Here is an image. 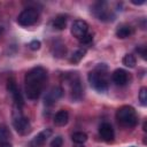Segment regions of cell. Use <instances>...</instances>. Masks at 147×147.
Masks as SVG:
<instances>
[{
	"mask_svg": "<svg viewBox=\"0 0 147 147\" xmlns=\"http://www.w3.org/2000/svg\"><path fill=\"white\" fill-rule=\"evenodd\" d=\"M72 147H84V144H75Z\"/></svg>",
	"mask_w": 147,
	"mask_h": 147,
	"instance_id": "f1b7e54d",
	"label": "cell"
},
{
	"mask_svg": "<svg viewBox=\"0 0 147 147\" xmlns=\"http://www.w3.org/2000/svg\"><path fill=\"white\" fill-rule=\"evenodd\" d=\"M47 82V71L42 67H34L25 74V93L30 100H37Z\"/></svg>",
	"mask_w": 147,
	"mask_h": 147,
	"instance_id": "6da1fadb",
	"label": "cell"
},
{
	"mask_svg": "<svg viewBox=\"0 0 147 147\" xmlns=\"http://www.w3.org/2000/svg\"><path fill=\"white\" fill-rule=\"evenodd\" d=\"M22 108L17 107L14 105V110H13V125L15 127V130L24 136V134H28L30 131H31V124H30V121L28 117H25L21 110Z\"/></svg>",
	"mask_w": 147,
	"mask_h": 147,
	"instance_id": "277c9868",
	"label": "cell"
},
{
	"mask_svg": "<svg viewBox=\"0 0 147 147\" xmlns=\"http://www.w3.org/2000/svg\"><path fill=\"white\" fill-rule=\"evenodd\" d=\"M40 46H41V44H40L39 40H32V41L29 44V48L32 49V51H38V49L40 48Z\"/></svg>",
	"mask_w": 147,
	"mask_h": 147,
	"instance_id": "d4e9b609",
	"label": "cell"
},
{
	"mask_svg": "<svg viewBox=\"0 0 147 147\" xmlns=\"http://www.w3.org/2000/svg\"><path fill=\"white\" fill-rule=\"evenodd\" d=\"M10 138V132L6 126H0V142L2 141H8V139Z\"/></svg>",
	"mask_w": 147,
	"mask_h": 147,
	"instance_id": "44dd1931",
	"label": "cell"
},
{
	"mask_svg": "<svg viewBox=\"0 0 147 147\" xmlns=\"http://www.w3.org/2000/svg\"><path fill=\"white\" fill-rule=\"evenodd\" d=\"M65 79L70 83V94H71V99L74 101H79L82 100L83 95H84V87L80 83L79 76L77 75V72H69L65 74Z\"/></svg>",
	"mask_w": 147,
	"mask_h": 147,
	"instance_id": "5b68a950",
	"label": "cell"
},
{
	"mask_svg": "<svg viewBox=\"0 0 147 147\" xmlns=\"http://www.w3.org/2000/svg\"><path fill=\"white\" fill-rule=\"evenodd\" d=\"M139 101L142 106L147 105V88L146 87H141L140 92H139Z\"/></svg>",
	"mask_w": 147,
	"mask_h": 147,
	"instance_id": "7402d4cb",
	"label": "cell"
},
{
	"mask_svg": "<svg viewBox=\"0 0 147 147\" xmlns=\"http://www.w3.org/2000/svg\"><path fill=\"white\" fill-rule=\"evenodd\" d=\"M113 82L118 86H124L129 82V74L124 69H116L111 75Z\"/></svg>",
	"mask_w": 147,
	"mask_h": 147,
	"instance_id": "4fadbf2b",
	"label": "cell"
},
{
	"mask_svg": "<svg viewBox=\"0 0 147 147\" xmlns=\"http://www.w3.org/2000/svg\"><path fill=\"white\" fill-rule=\"evenodd\" d=\"M116 119L123 127H134L138 124V115L133 107L122 106L116 111Z\"/></svg>",
	"mask_w": 147,
	"mask_h": 147,
	"instance_id": "3957f363",
	"label": "cell"
},
{
	"mask_svg": "<svg viewBox=\"0 0 147 147\" xmlns=\"http://www.w3.org/2000/svg\"><path fill=\"white\" fill-rule=\"evenodd\" d=\"M63 146V139L61 136L55 137L52 141H51V147H62Z\"/></svg>",
	"mask_w": 147,
	"mask_h": 147,
	"instance_id": "cb8c5ba5",
	"label": "cell"
},
{
	"mask_svg": "<svg viewBox=\"0 0 147 147\" xmlns=\"http://www.w3.org/2000/svg\"><path fill=\"white\" fill-rule=\"evenodd\" d=\"M107 69L108 68H107V65L105 63H100L87 76L88 83L91 84V86L95 91H98L100 93L107 92L108 91V87H109L108 76H107Z\"/></svg>",
	"mask_w": 147,
	"mask_h": 147,
	"instance_id": "7a4b0ae2",
	"label": "cell"
},
{
	"mask_svg": "<svg viewBox=\"0 0 147 147\" xmlns=\"http://www.w3.org/2000/svg\"><path fill=\"white\" fill-rule=\"evenodd\" d=\"M52 52H53L54 56H56V57H62V56H64L65 53H67V47H65V45H64L61 40H56V41L53 44V46H52Z\"/></svg>",
	"mask_w": 147,
	"mask_h": 147,
	"instance_id": "9a60e30c",
	"label": "cell"
},
{
	"mask_svg": "<svg viewBox=\"0 0 147 147\" xmlns=\"http://www.w3.org/2000/svg\"><path fill=\"white\" fill-rule=\"evenodd\" d=\"M87 32H88V24L85 21H83V20L74 21V23L71 25V33L74 37H76L77 39H80L84 36H86Z\"/></svg>",
	"mask_w": 147,
	"mask_h": 147,
	"instance_id": "9c48e42d",
	"label": "cell"
},
{
	"mask_svg": "<svg viewBox=\"0 0 147 147\" xmlns=\"http://www.w3.org/2000/svg\"><path fill=\"white\" fill-rule=\"evenodd\" d=\"M132 3H133V5H142V3H145V0H140V1H134V0H132Z\"/></svg>",
	"mask_w": 147,
	"mask_h": 147,
	"instance_id": "83f0119b",
	"label": "cell"
},
{
	"mask_svg": "<svg viewBox=\"0 0 147 147\" xmlns=\"http://www.w3.org/2000/svg\"><path fill=\"white\" fill-rule=\"evenodd\" d=\"M7 90L8 92L11 94L13 96V100H14V105L22 108L23 105H24V101H23V98H22V94L16 85V82L14 78H9L8 82H7Z\"/></svg>",
	"mask_w": 147,
	"mask_h": 147,
	"instance_id": "ba28073f",
	"label": "cell"
},
{
	"mask_svg": "<svg viewBox=\"0 0 147 147\" xmlns=\"http://www.w3.org/2000/svg\"><path fill=\"white\" fill-rule=\"evenodd\" d=\"M39 17V13L34 8H26L24 9L17 17V23L22 26H30L33 25Z\"/></svg>",
	"mask_w": 147,
	"mask_h": 147,
	"instance_id": "8992f818",
	"label": "cell"
},
{
	"mask_svg": "<svg viewBox=\"0 0 147 147\" xmlns=\"http://www.w3.org/2000/svg\"><path fill=\"white\" fill-rule=\"evenodd\" d=\"M79 41L82 42V45H85V46H88V45H91L92 42H93V36L92 34H86V36H84L83 38H80L79 39Z\"/></svg>",
	"mask_w": 147,
	"mask_h": 147,
	"instance_id": "603a6c76",
	"label": "cell"
},
{
	"mask_svg": "<svg viewBox=\"0 0 147 147\" xmlns=\"http://www.w3.org/2000/svg\"><path fill=\"white\" fill-rule=\"evenodd\" d=\"M99 134H100L101 139L103 141H106V142H111L114 140V138H115L114 129L107 122H105V123H102L100 125V127H99Z\"/></svg>",
	"mask_w": 147,
	"mask_h": 147,
	"instance_id": "8fae6325",
	"label": "cell"
},
{
	"mask_svg": "<svg viewBox=\"0 0 147 147\" xmlns=\"http://www.w3.org/2000/svg\"><path fill=\"white\" fill-rule=\"evenodd\" d=\"M122 62H123V64L125 67L133 68L136 65V63H137V60H136L134 55H132V54H125L124 57H123V60H122Z\"/></svg>",
	"mask_w": 147,
	"mask_h": 147,
	"instance_id": "ffe728a7",
	"label": "cell"
},
{
	"mask_svg": "<svg viewBox=\"0 0 147 147\" xmlns=\"http://www.w3.org/2000/svg\"><path fill=\"white\" fill-rule=\"evenodd\" d=\"M0 147H13V145L9 141H2L0 142Z\"/></svg>",
	"mask_w": 147,
	"mask_h": 147,
	"instance_id": "4316f807",
	"label": "cell"
},
{
	"mask_svg": "<svg viewBox=\"0 0 147 147\" xmlns=\"http://www.w3.org/2000/svg\"><path fill=\"white\" fill-rule=\"evenodd\" d=\"M85 54H86V48L85 47H80V48H78L75 53H72V55L70 56V62L71 63H78L84 56H85Z\"/></svg>",
	"mask_w": 147,
	"mask_h": 147,
	"instance_id": "ac0fdd59",
	"label": "cell"
},
{
	"mask_svg": "<svg viewBox=\"0 0 147 147\" xmlns=\"http://www.w3.org/2000/svg\"><path fill=\"white\" fill-rule=\"evenodd\" d=\"M67 21H68L67 16L63 15V14H60V15H57L53 20V23H52L53 24V28L56 29V30H63L67 26Z\"/></svg>",
	"mask_w": 147,
	"mask_h": 147,
	"instance_id": "e0dca14e",
	"label": "cell"
},
{
	"mask_svg": "<svg viewBox=\"0 0 147 147\" xmlns=\"http://www.w3.org/2000/svg\"><path fill=\"white\" fill-rule=\"evenodd\" d=\"M71 139H72V141L75 144H84L87 140V134L85 132L77 131V132H74L71 134Z\"/></svg>",
	"mask_w": 147,
	"mask_h": 147,
	"instance_id": "d6986e66",
	"label": "cell"
},
{
	"mask_svg": "<svg viewBox=\"0 0 147 147\" xmlns=\"http://www.w3.org/2000/svg\"><path fill=\"white\" fill-rule=\"evenodd\" d=\"M62 95H63V90H62V87H60V86H54V87H52V88L47 92V94L45 95L44 102H45L46 106H52V105H54Z\"/></svg>",
	"mask_w": 147,
	"mask_h": 147,
	"instance_id": "30bf717a",
	"label": "cell"
},
{
	"mask_svg": "<svg viewBox=\"0 0 147 147\" xmlns=\"http://www.w3.org/2000/svg\"><path fill=\"white\" fill-rule=\"evenodd\" d=\"M132 33H133L132 28H131L130 25H126V24H122V25H119V26L116 29V37L119 38V39L127 38V37H130Z\"/></svg>",
	"mask_w": 147,
	"mask_h": 147,
	"instance_id": "2e32d148",
	"label": "cell"
},
{
	"mask_svg": "<svg viewBox=\"0 0 147 147\" xmlns=\"http://www.w3.org/2000/svg\"><path fill=\"white\" fill-rule=\"evenodd\" d=\"M68 121H69V114H68L67 110H63V109L62 110H59L55 114V116H54V123L57 126L65 125L68 123Z\"/></svg>",
	"mask_w": 147,
	"mask_h": 147,
	"instance_id": "5bb4252c",
	"label": "cell"
},
{
	"mask_svg": "<svg viewBox=\"0 0 147 147\" xmlns=\"http://www.w3.org/2000/svg\"><path fill=\"white\" fill-rule=\"evenodd\" d=\"M92 10H93L94 16L98 20H100V21L109 22V21H113L114 20V14L108 8V6H107L106 2H98V3H95Z\"/></svg>",
	"mask_w": 147,
	"mask_h": 147,
	"instance_id": "52a82bcc",
	"label": "cell"
},
{
	"mask_svg": "<svg viewBox=\"0 0 147 147\" xmlns=\"http://www.w3.org/2000/svg\"><path fill=\"white\" fill-rule=\"evenodd\" d=\"M52 130L51 129H45L41 132H39L29 144V147H42L44 144L47 141V139L51 137Z\"/></svg>",
	"mask_w": 147,
	"mask_h": 147,
	"instance_id": "7c38bea8",
	"label": "cell"
},
{
	"mask_svg": "<svg viewBox=\"0 0 147 147\" xmlns=\"http://www.w3.org/2000/svg\"><path fill=\"white\" fill-rule=\"evenodd\" d=\"M136 52L139 53L141 55L142 59H146V47L145 46H140V47H137L136 48Z\"/></svg>",
	"mask_w": 147,
	"mask_h": 147,
	"instance_id": "484cf974",
	"label": "cell"
},
{
	"mask_svg": "<svg viewBox=\"0 0 147 147\" xmlns=\"http://www.w3.org/2000/svg\"><path fill=\"white\" fill-rule=\"evenodd\" d=\"M131 147H134V146H131Z\"/></svg>",
	"mask_w": 147,
	"mask_h": 147,
	"instance_id": "f546056e",
	"label": "cell"
}]
</instances>
